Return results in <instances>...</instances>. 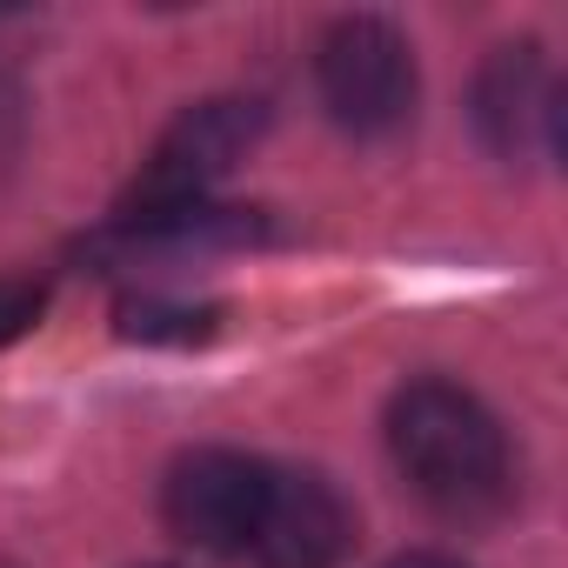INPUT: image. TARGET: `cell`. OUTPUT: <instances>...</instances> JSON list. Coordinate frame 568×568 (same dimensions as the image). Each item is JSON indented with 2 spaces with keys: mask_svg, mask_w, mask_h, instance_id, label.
Instances as JSON below:
<instances>
[{
  "mask_svg": "<svg viewBox=\"0 0 568 568\" xmlns=\"http://www.w3.org/2000/svg\"><path fill=\"white\" fill-rule=\"evenodd\" d=\"M388 455L442 521H495L515 501V455L501 422L442 375H422L388 402Z\"/></svg>",
  "mask_w": 568,
  "mask_h": 568,
  "instance_id": "1",
  "label": "cell"
},
{
  "mask_svg": "<svg viewBox=\"0 0 568 568\" xmlns=\"http://www.w3.org/2000/svg\"><path fill=\"white\" fill-rule=\"evenodd\" d=\"M214 322H221V308H168V302L121 308V335H141V342H207Z\"/></svg>",
  "mask_w": 568,
  "mask_h": 568,
  "instance_id": "7",
  "label": "cell"
},
{
  "mask_svg": "<svg viewBox=\"0 0 568 568\" xmlns=\"http://www.w3.org/2000/svg\"><path fill=\"white\" fill-rule=\"evenodd\" d=\"M267 481H274V468L241 448H194L168 468L161 515L181 541H194L207 555H247L261 508H267Z\"/></svg>",
  "mask_w": 568,
  "mask_h": 568,
  "instance_id": "4",
  "label": "cell"
},
{
  "mask_svg": "<svg viewBox=\"0 0 568 568\" xmlns=\"http://www.w3.org/2000/svg\"><path fill=\"white\" fill-rule=\"evenodd\" d=\"M388 568H462V561H448V555H402V561H388Z\"/></svg>",
  "mask_w": 568,
  "mask_h": 568,
  "instance_id": "9",
  "label": "cell"
},
{
  "mask_svg": "<svg viewBox=\"0 0 568 568\" xmlns=\"http://www.w3.org/2000/svg\"><path fill=\"white\" fill-rule=\"evenodd\" d=\"M475 121L501 161H528V154L555 148V81H548L541 48H528V41L495 48V61L475 81Z\"/></svg>",
  "mask_w": 568,
  "mask_h": 568,
  "instance_id": "6",
  "label": "cell"
},
{
  "mask_svg": "<svg viewBox=\"0 0 568 568\" xmlns=\"http://www.w3.org/2000/svg\"><path fill=\"white\" fill-rule=\"evenodd\" d=\"M355 548V508L328 475H295L274 468L267 481V508L261 528L247 541V555L261 568H335Z\"/></svg>",
  "mask_w": 568,
  "mask_h": 568,
  "instance_id": "5",
  "label": "cell"
},
{
  "mask_svg": "<svg viewBox=\"0 0 568 568\" xmlns=\"http://www.w3.org/2000/svg\"><path fill=\"white\" fill-rule=\"evenodd\" d=\"M315 81H322V101L328 114L362 134V141H382L395 128H408L415 114V94H422V74H415V48L402 41V28L375 21V14H348L322 34L315 48Z\"/></svg>",
  "mask_w": 568,
  "mask_h": 568,
  "instance_id": "2",
  "label": "cell"
},
{
  "mask_svg": "<svg viewBox=\"0 0 568 568\" xmlns=\"http://www.w3.org/2000/svg\"><path fill=\"white\" fill-rule=\"evenodd\" d=\"M48 308V281L41 274H0V348L21 342Z\"/></svg>",
  "mask_w": 568,
  "mask_h": 568,
  "instance_id": "8",
  "label": "cell"
},
{
  "mask_svg": "<svg viewBox=\"0 0 568 568\" xmlns=\"http://www.w3.org/2000/svg\"><path fill=\"white\" fill-rule=\"evenodd\" d=\"M267 108L261 101H201L187 108L148 154V168L134 174L128 201L114 221H148V214H181V207H207V187L261 141Z\"/></svg>",
  "mask_w": 568,
  "mask_h": 568,
  "instance_id": "3",
  "label": "cell"
}]
</instances>
